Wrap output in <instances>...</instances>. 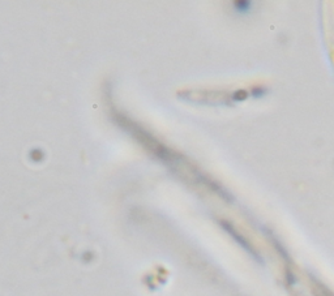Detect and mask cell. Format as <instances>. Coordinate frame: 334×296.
Masks as SVG:
<instances>
[{
	"label": "cell",
	"instance_id": "obj_1",
	"mask_svg": "<svg viewBox=\"0 0 334 296\" xmlns=\"http://www.w3.org/2000/svg\"><path fill=\"white\" fill-rule=\"evenodd\" d=\"M235 5H236V9H239V11H248L249 7H251V3L249 2H236Z\"/></svg>",
	"mask_w": 334,
	"mask_h": 296
}]
</instances>
